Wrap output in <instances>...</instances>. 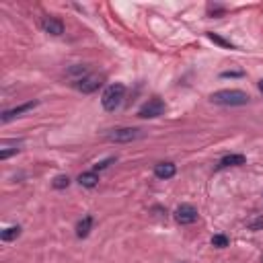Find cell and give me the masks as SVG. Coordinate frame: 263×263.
I'll return each mask as SVG.
<instances>
[{
    "label": "cell",
    "instance_id": "obj_1",
    "mask_svg": "<svg viewBox=\"0 0 263 263\" xmlns=\"http://www.w3.org/2000/svg\"><path fill=\"white\" fill-rule=\"evenodd\" d=\"M210 101L214 105H222V107H240V105H247L251 97L245 91H238V89H224V91L212 93Z\"/></svg>",
    "mask_w": 263,
    "mask_h": 263
},
{
    "label": "cell",
    "instance_id": "obj_2",
    "mask_svg": "<svg viewBox=\"0 0 263 263\" xmlns=\"http://www.w3.org/2000/svg\"><path fill=\"white\" fill-rule=\"evenodd\" d=\"M123 97H125V86L121 82H115V84H109L103 97H101V103H103V109L109 113H113L115 109L121 107L123 103Z\"/></svg>",
    "mask_w": 263,
    "mask_h": 263
},
{
    "label": "cell",
    "instance_id": "obj_3",
    "mask_svg": "<svg viewBox=\"0 0 263 263\" xmlns=\"http://www.w3.org/2000/svg\"><path fill=\"white\" fill-rule=\"evenodd\" d=\"M163 113H165V101L159 99V97L148 99L138 109V117H142V119H155V117H161Z\"/></svg>",
    "mask_w": 263,
    "mask_h": 263
},
{
    "label": "cell",
    "instance_id": "obj_4",
    "mask_svg": "<svg viewBox=\"0 0 263 263\" xmlns=\"http://www.w3.org/2000/svg\"><path fill=\"white\" fill-rule=\"evenodd\" d=\"M142 134L138 127H115L107 134V140L109 142H115V144H125V142H134L138 140Z\"/></svg>",
    "mask_w": 263,
    "mask_h": 263
},
{
    "label": "cell",
    "instance_id": "obj_5",
    "mask_svg": "<svg viewBox=\"0 0 263 263\" xmlns=\"http://www.w3.org/2000/svg\"><path fill=\"white\" fill-rule=\"evenodd\" d=\"M101 84H103V74H86L84 78L74 82V89L84 93V95H91V93H95L99 89Z\"/></svg>",
    "mask_w": 263,
    "mask_h": 263
},
{
    "label": "cell",
    "instance_id": "obj_6",
    "mask_svg": "<svg viewBox=\"0 0 263 263\" xmlns=\"http://www.w3.org/2000/svg\"><path fill=\"white\" fill-rule=\"evenodd\" d=\"M175 220L179 224H193L197 220V210L191 204H181L177 210H175Z\"/></svg>",
    "mask_w": 263,
    "mask_h": 263
},
{
    "label": "cell",
    "instance_id": "obj_7",
    "mask_svg": "<svg viewBox=\"0 0 263 263\" xmlns=\"http://www.w3.org/2000/svg\"><path fill=\"white\" fill-rule=\"evenodd\" d=\"M33 107H37V101H29V103H25V105L15 107V109H7V111H3V115H0V119H3V123H9V121H13L15 117L27 113L29 109H33Z\"/></svg>",
    "mask_w": 263,
    "mask_h": 263
},
{
    "label": "cell",
    "instance_id": "obj_8",
    "mask_svg": "<svg viewBox=\"0 0 263 263\" xmlns=\"http://www.w3.org/2000/svg\"><path fill=\"white\" fill-rule=\"evenodd\" d=\"M41 27H43V31L50 33V35H62L64 33V23L60 19H56V17H46L41 21Z\"/></svg>",
    "mask_w": 263,
    "mask_h": 263
},
{
    "label": "cell",
    "instance_id": "obj_9",
    "mask_svg": "<svg viewBox=\"0 0 263 263\" xmlns=\"http://www.w3.org/2000/svg\"><path fill=\"white\" fill-rule=\"evenodd\" d=\"M175 173H177V167L173 163H159L155 167V175L159 179H171V177H175Z\"/></svg>",
    "mask_w": 263,
    "mask_h": 263
},
{
    "label": "cell",
    "instance_id": "obj_10",
    "mask_svg": "<svg viewBox=\"0 0 263 263\" xmlns=\"http://www.w3.org/2000/svg\"><path fill=\"white\" fill-rule=\"evenodd\" d=\"M78 183H80L82 187H86V189H93V187L99 185V175H97L95 171L80 173V175H78Z\"/></svg>",
    "mask_w": 263,
    "mask_h": 263
},
{
    "label": "cell",
    "instance_id": "obj_11",
    "mask_svg": "<svg viewBox=\"0 0 263 263\" xmlns=\"http://www.w3.org/2000/svg\"><path fill=\"white\" fill-rule=\"evenodd\" d=\"M91 228H93V216H84L82 220L76 224V236L78 238H86V236H89V232H91Z\"/></svg>",
    "mask_w": 263,
    "mask_h": 263
},
{
    "label": "cell",
    "instance_id": "obj_12",
    "mask_svg": "<svg viewBox=\"0 0 263 263\" xmlns=\"http://www.w3.org/2000/svg\"><path fill=\"white\" fill-rule=\"evenodd\" d=\"M247 159L243 155H228L224 157L220 163H218V169H226V167H238V165H245Z\"/></svg>",
    "mask_w": 263,
    "mask_h": 263
},
{
    "label": "cell",
    "instance_id": "obj_13",
    "mask_svg": "<svg viewBox=\"0 0 263 263\" xmlns=\"http://www.w3.org/2000/svg\"><path fill=\"white\" fill-rule=\"evenodd\" d=\"M19 234H21V228H19V226H11V228L3 230V234H0V238H3L5 243H9V240H15Z\"/></svg>",
    "mask_w": 263,
    "mask_h": 263
},
{
    "label": "cell",
    "instance_id": "obj_14",
    "mask_svg": "<svg viewBox=\"0 0 263 263\" xmlns=\"http://www.w3.org/2000/svg\"><path fill=\"white\" fill-rule=\"evenodd\" d=\"M212 245L218 247V249L228 247V236H224V234H214V236H212Z\"/></svg>",
    "mask_w": 263,
    "mask_h": 263
},
{
    "label": "cell",
    "instance_id": "obj_15",
    "mask_svg": "<svg viewBox=\"0 0 263 263\" xmlns=\"http://www.w3.org/2000/svg\"><path fill=\"white\" fill-rule=\"evenodd\" d=\"M208 37L214 41V43H218V46H222V48H228V50H234V46L230 41H226V39H222L220 35H216V33H208Z\"/></svg>",
    "mask_w": 263,
    "mask_h": 263
},
{
    "label": "cell",
    "instance_id": "obj_16",
    "mask_svg": "<svg viewBox=\"0 0 263 263\" xmlns=\"http://www.w3.org/2000/svg\"><path fill=\"white\" fill-rule=\"evenodd\" d=\"M56 189H64V187H68L70 185V179H68V175H58V177L54 179V183H52Z\"/></svg>",
    "mask_w": 263,
    "mask_h": 263
},
{
    "label": "cell",
    "instance_id": "obj_17",
    "mask_svg": "<svg viewBox=\"0 0 263 263\" xmlns=\"http://www.w3.org/2000/svg\"><path fill=\"white\" fill-rule=\"evenodd\" d=\"M247 226L251 230H261L263 228V216H257V218H251V220L247 222Z\"/></svg>",
    "mask_w": 263,
    "mask_h": 263
},
{
    "label": "cell",
    "instance_id": "obj_18",
    "mask_svg": "<svg viewBox=\"0 0 263 263\" xmlns=\"http://www.w3.org/2000/svg\"><path fill=\"white\" fill-rule=\"evenodd\" d=\"M115 161H117V157H109V159H105V161H101V163H97L93 171H95V173H97V171H103V169H107L109 165H111V163H115Z\"/></svg>",
    "mask_w": 263,
    "mask_h": 263
},
{
    "label": "cell",
    "instance_id": "obj_19",
    "mask_svg": "<svg viewBox=\"0 0 263 263\" xmlns=\"http://www.w3.org/2000/svg\"><path fill=\"white\" fill-rule=\"evenodd\" d=\"M17 150H19V148H11V150H0V159H3V161H5V159H9L11 155H15Z\"/></svg>",
    "mask_w": 263,
    "mask_h": 263
},
{
    "label": "cell",
    "instance_id": "obj_20",
    "mask_svg": "<svg viewBox=\"0 0 263 263\" xmlns=\"http://www.w3.org/2000/svg\"><path fill=\"white\" fill-rule=\"evenodd\" d=\"M222 76L224 78H228V76H240V72H222Z\"/></svg>",
    "mask_w": 263,
    "mask_h": 263
},
{
    "label": "cell",
    "instance_id": "obj_21",
    "mask_svg": "<svg viewBox=\"0 0 263 263\" xmlns=\"http://www.w3.org/2000/svg\"><path fill=\"white\" fill-rule=\"evenodd\" d=\"M259 91H261V93H263V78H261V80H259Z\"/></svg>",
    "mask_w": 263,
    "mask_h": 263
}]
</instances>
